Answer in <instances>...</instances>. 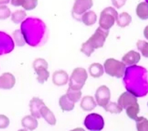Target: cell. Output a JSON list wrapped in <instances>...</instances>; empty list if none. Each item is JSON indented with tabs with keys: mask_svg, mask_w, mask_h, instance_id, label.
Segmentation results:
<instances>
[{
	"mask_svg": "<svg viewBox=\"0 0 148 131\" xmlns=\"http://www.w3.org/2000/svg\"><path fill=\"white\" fill-rule=\"evenodd\" d=\"M22 125L25 128V129L29 130H35L36 128L38 127V123L36 119V117H33L32 115H27L25 116L22 119Z\"/></svg>",
	"mask_w": 148,
	"mask_h": 131,
	"instance_id": "obj_17",
	"label": "cell"
},
{
	"mask_svg": "<svg viewBox=\"0 0 148 131\" xmlns=\"http://www.w3.org/2000/svg\"><path fill=\"white\" fill-rule=\"evenodd\" d=\"M26 16H27V13L25 11L18 10V11H15L14 13H12L11 20L15 24H19L26 18Z\"/></svg>",
	"mask_w": 148,
	"mask_h": 131,
	"instance_id": "obj_28",
	"label": "cell"
},
{
	"mask_svg": "<svg viewBox=\"0 0 148 131\" xmlns=\"http://www.w3.org/2000/svg\"><path fill=\"white\" fill-rule=\"evenodd\" d=\"M33 67L38 75V82L40 84H44L49 77V72L47 70L48 63L47 61L42 58L36 59L33 63Z\"/></svg>",
	"mask_w": 148,
	"mask_h": 131,
	"instance_id": "obj_6",
	"label": "cell"
},
{
	"mask_svg": "<svg viewBox=\"0 0 148 131\" xmlns=\"http://www.w3.org/2000/svg\"><path fill=\"white\" fill-rule=\"evenodd\" d=\"M41 117L44 119L47 122L49 125H56V119L55 117L54 113L51 111L47 106L45 105L41 108L40 110Z\"/></svg>",
	"mask_w": 148,
	"mask_h": 131,
	"instance_id": "obj_18",
	"label": "cell"
},
{
	"mask_svg": "<svg viewBox=\"0 0 148 131\" xmlns=\"http://www.w3.org/2000/svg\"><path fill=\"white\" fill-rule=\"evenodd\" d=\"M81 20L83 22L84 25L86 26L93 25L97 21V15L92 11H86L82 15Z\"/></svg>",
	"mask_w": 148,
	"mask_h": 131,
	"instance_id": "obj_20",
	"label": "cell"
},
{
	"mask_svg": "<svg viewBox=\"0 0 148 131\" xmlns=\"http://www.w3.org/2000/svg\"><path fill=\"white\" fill-rule=\"evenodd\" d=\"M118 13L113 7H107L101 12L99 25L101 28L109 30L118 18Z\"/></svg>",
	"mask_w": 148,
	"mask_h": 131,
	"instance_id": "obj_4",
	"label": "cell"
},
{
	"mask_svg": "<svg viewBox=\"0 0 148 131\" xmlns=\"http://www.w3.org/2000/svg\"><path fill=\"white\" fill-rule=\"evenodd\" d=\"M75 103L70 100L66 94L62 96L59 99V105L63 112L72 111L75 108Z\"/></svg>",
	"mask_w": 148,
	"mask_h": 131,
	"instance_id": "obj_19",
	"label": "cell"
},
{
	"mask_svg": "<svg viewBox=\"0 0 148 131\" xmlns=\"http://www.w3.org/2000/svg\"><path fill=\"white\" fill-rule=\"evenodd\" d=\"M147 106H148V103H147Z\"/></svg>",
	"mask_w": 148,
	"mask_h": 131,
	"instance_id": "obj_38",
	"label": "cell"
},
{
	"mask_svg": "<svg viewBox=\"0 0 148 131\" xmlns=\"http://www.w3.org/2000/svg\"><path fill=\"white\" fill-rule=\"evenodd\" d=\"M10 124V120L4 114H0V129L6 128Z\"/></svg>",
	"mask_w": 148,
	"mask_h": 131,
	"instance_id": "obj_33",
	"label": "cell"
},
{
	"mask_svg": "<svg viewBox=\"0 0 148 131\" xmlns=\"http://www.w3.org/2000/svg\"><path fill=\"white\" fill-rule=\"evenodd\" d=\"M136 15L141 20H147L148 19V3L140 2L138 4L136 7Z\"/></svg>",
	"mask_w": 148,
	"mask_h": 131,
	"instance_id": "obj_22",
	"label": "cell"
},
{
	"mask_svg": "<svg viewBox=\"0 0 148 131\" xmlns=\"http://www.w3.org/2000/svg\"><path fill=\"white\" fill-rule=\"evenodd\" d=\"M88 74L86 70L84 68H76L72 72L70 77L69 87L74 89L81 90L84 87L86 82Z\"/></svg>",
	"mask_w": 148,
	"mask_h": 131,
	"instance_id": "obj_5",
	"label": "cell"
},
{
	"mask_svg": "<svg viewBox=\"0 0 148 131\" xmlns=\"http://www.w3.org/2000/svg\"><path fill=\"white\" fill-rule=\"evenodd\" d=\"M82 91L78 90V89H74L72 88L69 87L68 91H67L66 95L70 100H72L74 103H77L80 100L82 97Z\"/></svg>",
	"mask_w": 148,
	"mask_h": 131,
	"instance_id": "obj_24",
	"label": "cell"
},
{
	"mask_svg": "<svg viewBox=\"0 0 148 131\" xmlns=\"http://www.w3.org/2000/svg\"><path fill=\"white\" fill-rule=\"evenodd\" d=\"M104 108L106 112L111 114H120L123 110V108L118 103L113 102H109Z\"/></svg>",
	"mask_w": 148,
	"mask_h": 131,
	"instance_id": "obj_25",
	"label": "cell"
},
{
	"mask_svg": "<svg viewBox=\"0 0 148 131\" xmlns=\"http://www.w3.org/2000/svg\"><path fill=\"white\" fill-rule=\"evenodd\" d=\"M137 48L141 52L142 55L145 57L148 58V43L144 41H138L136 43Z\"/></svg>",
	"mask_w": 148,
	"mask_h": 131,
	"instance_id": "obj_29",
	"label": "cell"
},
{
	"mask_svg": "<svg viewBox=\"0 0 148 131\" xmlns=\"http://www.w3.org/2000/svg\"><path fill=\"white\" fill-rule=\"evenodd\" d=\"M38 5V0H22V6L24 9L27 11H31V10L36 8Z\"/></svg>",
	"mask_w": 148,
	"mask_h": 131,
	"instance_id": "obj_30",
	"label": "cell"
},
{
	"mask_svg": "<svg viewBox=\"0 0 148 131\" xmlns=\"http://www.w3.org/2000/svg\"><path fill=\"white\" fill-rule=\"evenodd\" d=\"M10 2V0H0V5L7 4Z\"/></svg>",
	"mask_w": 148,
	"mask_h": 131,
	"instance_id": "obj_37",
	"label": "cell"
},
{
	"mask_svg": "<svg viewBox=\"0 0 148 131\" xmlns=\"http://www.w3.org/2000/svg\"><path fill=\"white\" fill-rule=\"evenodd\" d=\"M132 19L131 15L129 14L128 13L126 12H123V13H120V15H118V18H117L116 21L118 25L120 27H125L127 26L130 25V24L132 22Z\"/></svg>",
	"mask_w": 148,
	"mask_h": 131,
	"instance_id": "obj_23",
	"label": "cell"
},
{
	"mask_svg": "<svg viewBox=\"0 0 148 131\" xmlns=\"http://www.w3.org/2000/svg\"><path fill=\"white\" fill-rule=\"evenodd\" d=\"M69 76L65 70H60L55 71L52 76V82L56 86H64L68 83Z\"/></svg>",
	"mask_w": 148,
	"mask_h": 131,
	"instance_id": "obj_14",
	"label": "cell"
},
{
	"mask_svg": "<svg viewBox=\"0 0 148 131\" xmlns=\"http://www.w3.org/2000/svg\"><path fill=\"white\" fill-rule=\"evenodd\" d=\"M137 98L136 95L130 91H125L120 95L118 100V103L123 109H126L128 107L137 104Z\"/></svg>",
	"mask_w": 148,
	"mask_h": 131,
	"instance_id": "obj_11",
	"label": "cell"
},
{
	"mask_svg": "<svg viewBox=\"0 0 148 131\" xmlns=\"http://www.w3.org/2000/svg\"><path fill=\"white\" fill-rule=\"evenodd\" d=\"M14 49L11 37L4 32H0V55L8 54Z\"/></svg>",
	"mask_w": 148,
	"mask_h": 131,
	"instance_id": "obj_10",
	"label": "cell"
},
{
	"mask_svg": "<svg viewBox=\"0 0 148 131\" xmlns=\"http://www.w3.org/2000/svg\"><path fill=\"white\" fill-rule=\"evenodd\" d=\"M22 0H11V4L14 6H22Z\"/></svg>",
	"mask_w": 148,
	"mask_h": 131,
	"instance_id": "obj_35",
	"label": "cell"
},
{
	"mask_svg": "<svg viewBox=\"0 0 148 131\" xmlns=\"http://www.w3.org/2000/svg\"><path fill=\"white\" fill-rule=\"evenodd\" d=\"M112 4L117 8H122L126 3L127 0H111Z\"/></svg>",
	"mask_w": 148,
	"mask_h": 131,
	"instance_id": "obj_34",
	"label": "cell"
},
{
	"mask_svg": "<svg viewBox=\"0 0 148 131\" xmlns=\"http://www.w3.org/2000/svg\"><path fill=\"white\" fill-rule=\"evenodd\" d=\"M109 32L99 27L96 29L93 35L86 42L84 43L81 48V52L87 57H90L95 49L102 48L104 46L106 38L108 37Z\"/></svg>",
	"mask_w": 148,
	"mask_h": 131,
	"instance_id": "obj_2",
	"label": "cell"
},
{
	"mask_svg": "<svg viewBox=\"0 0 148 131\" xmlns=\"http://www.w3.org/2000/svg\"><path fill=\"white\" fill-rule=\"evenodd\" d=\"M143 34H144L145 37V39L148 40V25L147 26V27H145V28Z\"/></svg>",
	"mask_w": 148,
	"mask_h": 131,
	"instance_id": "obj_36",
	"label": "cell"
},
{
	"mask_svg": "<svg viewBox=\"0 0 148 131\" xmlns=\"http://www.w3.org/2000/svg\"><path fill=\"white\" fill-rule=\"evenodd\" d=\"M139 112H140V108H139L138 103L126 108V113L127 116L133 120H135L136 119Z\"/></svg>",
	"mask_w": 148,
	"mask_h": 131,
	"instance_id": "obj_27",
	"label": "cell"
},
{
	"mask_svg": "<svg viewBox=\"0 0 148 131\" xmlns=\"http://www.w3.org/2000/svg\"><path fill=\"white\" fill-rule=\"evenodd\" d=\"M45 105L42 100L38 97H34L29 103L31 114L33 117L36 119H40L41 117L40 110L42 107Z\"/></svg>",
	"mask_w": 148,
	"mask_h": 131,
	"instance_id": "obj_12",
	"label": "cell"
},
{
	"mask_svg": "<svg viewBox=\"0 0 148 131\" xmlns=\"http://www.w3.org/2000/svg\"><path fill=\"white\" fill-rule=\"evenodd\" d=\"M104 68L106 74L117 78L123 77L126 71V65L123 61L115 59L113 58H109L105 61Z\"/></svg>",
	"mask_w": 148,
	"mask_h": 131,
	"instance_id": "obj_3",
	"label": "cell"
},
{
	"mask_svg": "<svg viewBox=\"0 0 148 131\" xmlns=\"http://www.w3.org/2000/svg\"><path fill=\"white\" fill-rule=\"evenodd\" d=\"M89 73L92 77L98 78L104 74L103 66L99 63H93L89 66Z\"/></svg>",
	"mask_w": 148,
	"mask_h": 131,
	"instance_id": "obj_21",
	"label": "cell"
},
{
	"mask_svg": "<svg viewBox=\"0 0 148 131\" xmlns=\"http://www.w3.org/2000/svg\"><path fill=\"white\" fill-rule=\"evenodd\" d=\"M136 128L138 131H148V120L143 117H136L135 119Z\"/></svg>",
	"mask_w": 148,
	"mask_h": 131,
	"instance_id": "obj_26",
	"label": "cell"
},
{
	"mask_svg": "<svg viewBox=\"0 0 148 131\" xmlns=\"http://www.w3.org/2000/svg\"><path fill=\"white\" fill-rule=\"evenodd\" d=\"M13 35H14L15 40L16 41L17 45H18V46L21 47V46H25V39H24L23 35H22L21 31L20 30L15 31V32H14V33H13Z\"/></svg>",
	"mask_w": 148,
	"mask_h": 131,
	"instance_id": "obj_32",
	"label": "cell"
},
{
	"mask_svg": "<svg viewBox=\"0 0 148 131\" xmlns=\"http://www.w3.org/2000/svg\"><path fill=\"white\" fill-rule=\"evenodd\" d=\"M35 22L36 20L27 19L21 25V32L25 42L32 46H36L38 44L43 34V23Z\"/></svg>",
	"mask_w": 148,
	"mask_h": 131,
	"instance_id": "obj_1",
	"label": "cell"
},
{
	"mask_svg": "<svg viewBox=\"0 0 148 131\" xmlns=\"http://www.w3.org/2000/svg\"><path fill=\"white\" fill-rule=\"evenodd\" d=\"M140 60V54L137 52L131 50L125 54L122 59V61L127 66L135 65Z\"/></svg>",
	"mask_w": 148,
	"mask_h": 131,
	"instance_id": "obj_15",
	"label": "cell"
},
{
	"mask_svg": "<svg viewBox=\"0 0 148 131\" xmlns=\"http://www.w3.org/2000/svg\"><path fill=\"white\" fill-rule=\"evenodd\" d=\"M84 124L88 130H101L104 128V120L100 115L91 114L86 117Z\"/></svg>",
	"mask_w": 148,
	"mask_h": 131,
	"instance_id": "obj_8",
	"label": "cell"
},
{
	"mask_svg": "<svg viewBox=\"0 0 148 131\" xmlns=\"http://www.w3.org/2000/svg\"><path fill=\"white\" fill-rule=\"evenodd\" d=\"M11 15V12L8 6L2 5L0 6V20H6Z\"/></svg>",
	"mask_w": 148,
	"mask_h": 131,
	"instance_id": "obj_31",
	"label": "cell"
},
{
	"mask_svg": "<svg viewBox=\"0 0 148 131\" xmlns=\"http://www.w3.org/2000/svg\"><path fill=\"white\" fill-rule=\"evenodd\" d=\"M97 106V103L95 101L94 98L90 96H84L81 101L80 107L84 111H92Z\"/></svg>",
	"mask_w": 148,
	"mask_h": 131,
	"instance_id": "obj_16",
	"label": "cell"
},
{
	"mask_svg": "<svg viewBox=\"0 0 148 131\" xmlns=\"http://www.w3.org/2000/svg\"><path fill=\"white\" fill-rule=\"evenodd\" d=\"M15 84V77L13 74L4 73L0 76V89H11Z\"/></svg>",
	"mask_w": 148,
	"mask_h": 131,
	"instance_id": "obj_13",
	"label": "cell"
},
{
	"mask_svg": "<svg viewBox=\"0 0 148 131\" xmlns=\"http://www.w3.org/2000/svg\"><path fill=\"white\" fill-rule=\"evenodd\" d=\"M93 5L92 0H75L72 8V16L76 20H81L82 15Z\"/></svg>",
	"mask_w": 148,
	"mask_h": 131,
	"instance_id": "obj_7",
	"label": "cell"
},
{
	"mask_svg": "<svg viewBox=\"0 0 148 131\" xmlns=\"http://www.w3.org/2000/svg\"><path fill=\"white\" fill-rule=\"evenodd\" d=\"M96 102L99 106L104 108L111 99V91L106 85L100 86L95 93Z\"/></svg>",
	"mask_w": 148,
	"mask_h": 131,
	"instance_id": "obj_9",
	"label": "cell"
}]
</instances>
